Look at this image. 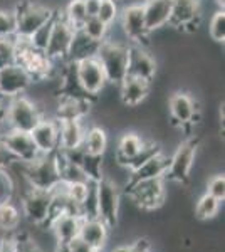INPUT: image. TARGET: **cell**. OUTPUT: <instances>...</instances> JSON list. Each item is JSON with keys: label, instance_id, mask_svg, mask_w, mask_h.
<instances>
[{"label": "cell", "instance_id": "6da1fadb", "mask_svg": "<svg viewBox=\"0 0 225 252\" xmlns=\"http://www.w3.org/2000/svg\"><path fill=\"white\" fill-rule=\"evenodd\" d=\"M12 10L17 17V37L29 39L39 27L54 19L56 10L40 0H15Z\"/></svg>", "mask_w": 225, "mask_h": 252}, {"label": "cell", "instance_id": "7a4b0ae2", "mask_svg": "<svg viewBox=\"0 0 225 252\" xmlns=\"http://www.w3.org/2000/svg\"><path fill=\"white\" fill-rule=\"evenodd\" d=\"M131 44L103 40L96 49V59L103 66L109 84H120L128 76V49Z\"/></svg>", "mask_w": 225, "mask_h": 252}, {"label": "cell", "instance_id": "3957f363", "mask_svg": "<svg viewBox=\"0 0 225 252\" xmlns=\"http://www.w3.org/2000/svg\"><path fill=\"white\" fill-rule=\"evenodd\" d=\"M5 120L10 129L31 133L32 128L42 120V113H40V108L27 94H20L7 99Z\"/></svg>", "mask_w": 225, "mask_h": 252}, {"label": "cell", "instance_id": "277c9868", "mask_svg": "<svg viewBox=\"0 0 225 252\" xmlns=\"http://www.w3.org/2000/svg\"><path fill=\"white\" fill-rule=\"evenodd\" d=\"M96 205L97 219H101L108 229H116L121 212V189L106 177L96 182Z\"/></svg>", "mask_w": 225, "mask_h": 252}, {"label": "cell", "instance_id": "5b68a950", "mask_svg": "<svg viewBox=\"0 0 225 252\" xmlns=\"http://www.w3.org/2000/svg\"><path fill=\"white\" fill-rule=\"evenodd\" d=\"M126 195L134 205L143 210H157L166 200L165 178L129 182L126 185Z\"/></svg>", "mask_w": 225, "mask_h": 252}, {"label": "cell", "instance_id": "8992f818", "mask_svg": "<svg viewBox=\"0 0 225 252\" xmlns=\"http://www.w3.org/2000/svg\"><path fill=\"white\" fill-rule=\"evenodd\" d=\"M198 140L197 138H187L175 148L173 155L170 157L168 170H166L165 180L175 182V184H187L190 178L192 168L197 160Z\"/></svg>", "mask_w": 225, "mask_h": 252}, {"label": "cell", "instance_id": "52a82bcc", "mask_svg": "<svg viewBox=\"0 0 225 252\" xmlns=\"http://www.w3.org/2000/svg\"><path fill=\"white\" fill-rule=\"evenodd\" d=\"M27 182L32 189L46 190L51 192L54 187L61 182L59 165H57L56 155H39L34 161L24 165Z\"/></svg>", "mask_w": 225, "mask_h": 252}, {"label": "cell", "instance_id": "ba28073f", "mask_svg": "<svg viewBox=\"0 0 225 252\" xmlns=\"http://www.w3.org/2000/svg\"><path fill=\"white\" fill-rule=\"evenodd\" d=\"M123 34L129 40V44H138V46L146 47L150 40V32L146 29L145 12H143V3H129L123 5L118 19Z\"/></svg>", "mask_w": 225, "mask_h": 252}, {"label": "cell", "instance_id": "9c48e42d", "mask_svg": "<svg viewBox=\"0 0 225 252\" xmlns=\"http://www.w3.org/2000/svg\"><path fill=\"white\" fill-rule=\"evenodd\" d=\"M74 32V27L71 24H67L63 15L56 12L54 19H52L51 37H49L46 49L47 58L51 61H56V63H67L69 47H71Z\"/></svg>", "mask_w": 225, "mask_h": 252}, {"label": "cell", "instance_id": "30bf717a", "mask_svg": "<svg viewBox=\"0 0 225 252\" xmlns=\"http://www.w3.org/2000/svg\"><path fill=\"white\" fill-rule=\"evenodd\" d=\"M74 71H76V78L79 86L83 88V91L89 97H97L101 91L106 88L108 79L103 71V66L99 64V61L96 59V56L91 58H86L74 63Z\"/></svg>", "mask_w": 225, "mask_h": 252}, {"label": "cell", "instance_id": "8fae6325", "mask_svg": "<svg viewBox=\"0 0 225 252\" xmlns=\"http://www.w3.org/2000/svg\"><path fill=\"white\" fill-rule=\"evenodd\" d=\"M166 108H168V115L173 121V125L185 128L195 123L198 116V103L190 96L188 91L183 89H175L173 93L166 99Z\"/></svg>", "mask_w": 225, "mask_h": 252}, {"label": "cell", "instance_id": "7c38bea8", "mask_svg": "<svg viewBox=\"0 0 225 252\" xmlns=\"http://www.w3.org/2000/svg\"><path fill=\"white\" fill-rule=\"evenodd\" d=\"M52 193L46 190H29L22 195V212L31 223L49 229V212H51Z\"/></svg>", "mask_w": 225, "mask_h": 252}, {"label": "cell", "instance_id": "4fadbf2b", "mask_svg": "<svg viewBox=\"0 0 225 252\" xmlns=\"http://www.w3.org/2000/svg\"><path fill=\"white\" fill-rule=\"evenodd\" d=\"M200 17H202L200 0H171V15L168 26L193 34L198 29Z\"/></svg>", "mask_w": 225, "mask_h": 252}, {"label": "cell", "instance_id": "5bb4252c", "mask_svg": "<svg viewBox=\"0 0 225 252\" xmlns=\"http://www.w3.org/2000/svg\"><path fill=\"white\" fill-rule=\"evenodd\" d=\"M158 74L157 58L148 51V47L131 44L128 49V76L153 81Z\"/></svg>", "mask_w": 225, "mask_h": 252}, {"label": "cell", "instance_id": "9a60e30c", "mask_svg": "<svg viewBox=\"0 0 225 252\" xmlns=\"http://www.w3.org/2000/svg\"><path fill=\"white\" fill-rule=\"evenodd\" d=\"M0 141L5 146L9 155L15 161H22V163H31L39 157V152L35 148L34 141L29 133L17 131V129H9L0 136Z\"/></svg>", "mask_w": 225, "mask_h": 252}, {"label": "cell", "instance_id": "2e32d148", "mask_svg": "<svg viewBox=\"0 0 225 252\" xmlns=\"http://www.w3.org/2000/svg\"><path fill=\"white\" fill-rule=\"evenodd\" d=\"M39 155H52L59 150V121L52 116H44L29 133Z\"/></svg>", "mask_w": 225, "mask_h": 252}, {"label": "cell", "instance_id": "e0dca14e", "mask_svg": "<svg viewBox=\"0 0 225 252\" xmlns=\"http://www.w3.org/2000/svg\"><path fill=\"white\" fill-rule=\"evenodd\" d=\"M31 76L17 63L9 64V66L0 69V93H2V96L5 99L26 94L27 89L31 88Z\"/></svg>", "mask_w": 225, "mask_h": 252}, {"label": "cell", "instance_id": "ac0fdd59", "mask_svg": "<svg viewBox=\"0 0 225 252\" xmlns=\"http://www.w3.org/2000/svg\"><path fill=\"white\" fill-rule=\"evenodd\" d=\"M151 88H153V84H151L150 81L133 78V76H126V78L118 84L120 103L125 108L141 106L151 94Z\"/></svg>", "mask_w": 225, "mask_h": 252}, {"label": "cell", "instance_id": "d6986e66", "mask_svg": "<svg viewBox=\"0 0 225 252\" xmlns=\"http://www.w3.org/2000/svg\"><path fill=\"white\" fill-rule=\"evenodd\" d=\"M143 12H145L146 29L150 34H155L170 24L171 0H145Z\"/></svg>", "mask_w": 225, "mask_h": 252}, {"label": "cell", "instance_id": "ffe728a7", "mask_svg": "<svg viewBox=\"0 0 225 252\" xmlns=\"http://www.w3.org/2000/svg\"><path fill=\"white\" fill-rule=\"evenodd\" d=\"M77 237L88 246H91L96 252H101L108 244L109 229L101 219H83Z\"/></svg>", "mask_w": 225, "mask_h": 252}, {"label": "cell", "instance_id": "44dd1931", "mask_svg": "<svg viewBox=\"0 0 225 252\" xmlns=\"http://www.w3.org/2000/svg\"><path fill=\"white\" fill-rule=\"evenodd\" d=\"M88 126L83 120H66L59 121V150L61 152H69L83 146L84 133Z\"/></svg>", "mask_w": 225, "mask_h": 252}, {"label": "cell", "instance_id": "7402d4cb", "mask_svg": "<svg viewBox=\"0 0 225 252\" xmlns=\"http://www.w3.org/2000/svg\"><path fill=\"white\" fill-rule=\"evenodd\" d=\"M83 219L79 215L72 214H61L59 217H56L51 222L49 229L54 234L57 246H67L69 242H72L79 235V227Z\"/></svg>", "mask_w": 225, "mask_h": 252}, {"label": "cell", "instance_id": "603a6c76", "mask_svg": "<svg viewBox=\"0 0 225 252\" xmlns=\"http://www.w3.org/2000/svg\"><path fill=\"white\" fill-rule=\"evenodd\" d=\"M170 157L165 155V152H160L145 163L134 168L129 173V182H140V180H153V178H165L166 170H168Z\"/></svg>", "mask_w": 225, "mask_h": 252}, {"label": "cell", "instance_id": "cb8c5ba5", "mask_svg": "<svg viewBox=\"0 0 225 252\" xmlns=\"http://www.w3.org/2000/svg\"><path fill=\"white\" fill-rule=\"evenodd\" d=\"M108 145H109V138L103 126L93 125V126H89V128H86L83 150L88 155L104 157L106 153H108Z\"/></svg>", "mask_w": 225, "mask_h": 252}, {"label": "cell", "instance_id": "d4e9b609", "mask_svg": "<svg viewBox=\"0 0 225 252\" xmlns=\"http://www.w3.org/2000/svg\"><path fill=\"white\" fill-rule=\"evenodd\" d=\"M143 143H145V138L141 135H138L136 131H125L120 136V140H118L116 152H114L116 161L125 166L138 152H140Z\"/></svg>", "mask_w": 225, "mask_h": 252}, {"label": "cell", "instance_id": "484cf974", "mask_svg": "<svg viewBox=\"0 0 225 252\" xmlns=\"http://www.w3.org/2000/svg\"><path fill=\"white\" fill-rule=\"evenodd\" d=\"M99 44L94 42L84 34L83 31L77 29L74 32V37H72L71 47H69V54H67V63H77L81 59L91 58L96 54V49Z\"/></svg>", "mask_w": 225, "mask_h": 252}, {"label": "cell", "instance_id": "4316f807", "mask_svg": "<svg viewBox=\"0 0 225 252\" xmlns=\"http://www.w3.org/2000/svg\"><path fill=\"white\" fill-rule=\"evenodd\" d=\"M63 17L67 24H71L72 27L77 31L83 27L86 19L89 17L88 12H86V3L84 0H69L67 5L63 10Z\"/></svg>", "mask_w": 225, "mask_h": 252}, {"label": "cell", "instance_id": "83f0119b", "mask_svg": "<svg viewBox=\"0 0 225 252\" xmlns=\"http://www.w3.org/2000/svg\"><path fill=\"white\" fill-rule=\"evenodd\" d=\"M79 31H83L89 39L99 44V42H103V40H106V37H108L109 26H106L103 20H99L96 15H93V17L86 19V22L83 24V27H81Z\"/></svg>", "mask_w": 225, "mask_h": 252}, {"label": "cell", "instance_id": "f1b7e54d", "mask_svg": "<svg viewBox=\"0 0 225 252\" xmlns=\"http://www.w3.org/2000/svg\"><path fill=\"white\" fill-rule=\"evenodd\" d=\"M220 204L222 202L217 200L215 197H212L210 193H203L202 197L198 198L197 205H195V214L200 220H208V219H214L220 210Z\"/></svg>", "mask_w": 225, "mask_h": 252}, {"label": "cell", "instance_id": "f546056e", "mask_svg": "<svg viewBox=\"0 0 225 252\" xmlns=\"http://www.w3.org/2000/svg\"><path fill=\"white\" fill-rule=\"evenodd\" d=\"M20 223V212L12 202L0 205V230L3 232H12Z\"/></svg>", "mask_w": 225, "mask_h": 252}, {"label": "cell", "instance_id": "4dcf8cb0", "mask_svg": "<svg viewBox=\"0 0 225 252\" xmlns=\"http://www.w3.org/2000/svg\"><path fill=\"white\" fill-rule=\"evenodd\" d=\"M208 35L217 44H224L225 40V12L217 9L208 20Z\"/></svg>", "mask_w": 225, "mask_h": 252}, {"label": "cell", "instance_id": "1f68e13d", "mask_svg": "<svg viewBox=\"0 0 225 252\" xmlns=\"http://www.w3.org/2000/svg\"><path fill=\"white\" fill-rule=\"evenodd\" d=\"M120 12H121V5L118 0H101L96 17L103 20L106 26H113L120 19Z\"/></svg>", "mask_w": 225, "mask_h": 252}, {"label": "cell", "instance_id": "d6a6232c", "mask_svg": "<svg viewBox=\"0 0 225 252\" xmlns=\"http://www.w3.org/2000/svg\"><path fill=\"white\" fill-rule=\"evenodd\" d=\"M89 185H91V180L72 182V184H64V189H66L67 198L74 205L79 207V209H81V205L84 204L86 197H88V193H89ZM79 214H81V210H79Z\"/></svg>", "mask_w": 225, "mask_h": 252}, {"label": "cell", "instance_id": "836d02e7", "mask_svg": "<svg viewBox=\"0 0 225 252\" xmlns=\"http://www.w3.org/2000/svg\"><path fill=\"white\" fill-rule=\"evenodd\" d=\"M17 34V17L12 9H0V39H12Z\"/></svg>", "mask_w": 225, "mask_h": 252}, {"label": "cell", "instance_id": "e575fe53", "mask_svg": "<svg viewBox=\"0 0 225 252\" xmlns=\"http://www.w3.org/2000/svg\"><path fill=\"white\" fill-rule=\"evenodd\" d=\"M15 187L7 168H0V205L9 204L14 198Z\"/></svg>", "mask_w": 225, "mask_h": 252}, {"label": "cell", "instance_id": "d590c367", "mask_svg": "<svg viewBox=\"0 0 225 252\" xmlns=\"http://www.w3.org/2000/svg\"><path fill=\"white\" fill-rule=\"evenodd\" d=\"M51 27H52V20H49L47 24H44L42 27H39V29L29 37V44H31L34 49H37V51L46 52L49 37H51Z\"/></svg>", "mask_w": 225, "mask_h": 252}, {"label": "cell", "instance_id": "8d00e7d4", "mask_svg": "<svg viewBox=\"0 0 225 252\" xmlns=\"http://www.w3.org/2000/svg\"><path fill=\"white\" fill-rule=\"evenodd\" d=\"M15 63V37L0 39V69Z\"/></svg>", "mask_w": 225, "mask_h": 252}, {"label": "cell", "instance_id": "74e56055", "mask_svg": "<svg viewBox=\"0 0 225 252\" xmlns=\"http://www.w3.org/2000/svg\"><path fill=\"white\" fill-rule=\"evenodd\" d=\"M207 193L222 202L225 198V177L224 173H215L207 182Z\"/></svg>", "mask_w": 225, "mask_h": 252}, {"label": "cell", "instance_id": "f35d334b", "mask_svg": "<svg viewBox=\"0 0 225 252\" xmlns=\"http://www.w3.org/2000/svg\"><path fill=\"white\" fill-rule=\"evenodd\" d=\"M67 252H96V251H94L91 246H88V244L83 242L79 237H77L72 242L67 244Z\"/></svg>", "mask_w": 225, "mask_h": 252}, {"label": "cell", "instance_id": "ab89813d", "mask_svg": "<svg viewBox=\"0 0 225 252\" xmlns=\"http://www.w3.org/2000/svg\"><path fill=\"white\" fill-rule=\"evenodd\" d=\"M12 161H15L14 158L9 155V152L5 150V146L0 141V168H9Z\"/></svg>", "mask_w": 225, "mask_h": 252}, {"label": "cell", "instance_id": "60d3db41", "mask_svg": "<svg viewBox=\"0 0 225 252\" xmlns=\"http://www.w3.org/2000/svg\"><path fill=\"white\" fill-rule=\"evenodd\" d=\"M5 101H0V136L3 135V133L9 131V126H7V120H5Z\"/></svg>", "mask_w": 225, "mask_h": 252}, {"label": "cell", "instance_id": "b9f144b4", "mask_svg": "<svg viewBox=\"0 0 225 252\" xmlns=\"http://www.w3.org/2000/svg\"><path fill=\"white\" fill-rule=\"evenodd\" d=\"M99 2L101 0H84L86 3V12H88L89 17L97 15V9H99Z\"/></svg>", "mask_w": 225, "mask_h": 252}, {"label": "cell", "instance_id": "7bdbcfd3", "mask_svg": "<svg viewBox=\"0 0 225 252\" xmlns=\"http://www.w3.org/2000/svg\"><path fill=\"white\" fill-rule=\"evenodd\" d=\"M111 252H131V246H126V244H121V246H116Z\"/></svg>", "mask_w": 225, "mask_h": 252}, {"label": "cell", "instance_id": "ee69618b", "mask_svg": "<svg viewBox=\"0 0 225 252\" xmlns=\"http://www.w3.org/2000/svg\"><path fill=\"white\" fill-rule=\"evenodd\" d=\"M214 2L217 3V9H224V5H225V0H214Z\"/></svg>", "mask_w": 225, "mask_h": 252}, {"label": "cell", "instance_id": "f6af8a7d", "mask_svg": "<svg viewBox=\"0 0 225 252\" xmlns=\"http://www.w3.org/2000/svg\"><path fill=\"white\" fill-rule=\"evenodd\" d=\"M131 252H136V251H131ZM151 252H153V251H151Z\"/></svg>", "mask_w": 225, "mask_h": 252}]
</instances>
